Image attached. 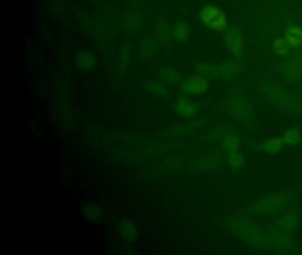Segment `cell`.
<instances>
[{
	"label": "cell",
	"instance_id": "2e32d148",
	"mask_svg": "<svg viewBox=\"0 0 302 255\" xmlns=\"http://www.w3.org/2000/svg\"><path fill=\"white\" fill-rule=\"evenodd\" d=\"M145 90L150 94L159 97H167L169 95V90L167 85L159 81H149L144 84Z\"/></svg>",
	"mask_w": 302,
	"mask_h": 255
},
{
	"label": "cell",
	"instance_id": "6da1fadb",
	"mask_svg": "<svg viewBox=\"0 0 302 255\" xmlns=\"http://www.w3.org/2000/svg\"><path fill=\"white\" fill-rule=\"evenodd\" d=\"M229 226L232 232L248 245L258 248H266L270 245L267 238L261 229L248 219L236 217L231 219Z\"/></svg>",
	"mask_w": 302,
	"mask_h": 255
},
{
	"label": "cell",
	"instance_id": "3957f363",
	"mask_svg": "<svg viewBox=\"0 0 302 255\" xmlns=\"http://www.w3.org/2000/svg\"><path fill=\"white\" fill-rule=\"evenodd\" d=\"M197 68L201 75L215 78H233L239 72L238 65L233 61L223 63L218 66L207 63H200Z\"/></svg>",
	"mask_w": 302,
	"mask_h": 255
},
{
	"label": "cell",
	"instance_id": "4fadbf2b",
	"mask_svg": "<svg viewBox=\"0 0 302 255\" xmlns=\"http://www.w3.org/2000/svg\"><path fill=\"white\" fill-rule=\"evenodd\" d=\"M270 245H273L276 249L287 251L291 249L292 242L291 238L286 234L285 231H273L269 237Z\"/></svg>",
	"mask_w": 302,
	"mask_h": 255
},
{
	"label": "cell",
	"instance_id": "5b68a950",
	"mask_svg": "<svg viewBox=\"0 0 302 255\" xmlns=\"http://www.w3.org/2000/svg\"><path fill=\"white\" fill-rule=\"evenodd\" d=\"M200 19L212 30H220L227 27L225 14L214 5L205 6L200 13Z\"/></svg>",
	"mask_w": 302,
	"mask_h": 255
},
{
	"label": "cell",
	"instance_id": "8992f818",
	"mask_svg": "<svg viewBox=\"0 0 302 255\" xmlns=\"http://www.w3.org/2000/svg\"><path fill=\"white\" fill-rule=\"evenodd\" d=\"M226 109L231 115L241 120L249 119L252 116L251 106L245 98L239 95L231 96L226 102Z\"/></svg>",
	"mask_w": 302,
	"mask_h": 255
},
{
	"label": "cell",
	"instance_id": "e0dca14e",
	"mask_svg": "<svg viewBox=\"0 0 302 255\" xmlns=\"http://www.w3.org/2000/svg\"><path fill=\"white\" fill-rule=\"evenodd\" d=\"M298 224V216L296 213H287L278 220V227L282 231L290 232L295 229Z\"/></svg>",
	"mask_w": 302,
	"mask_h": 255
},
{
	"label": "cell",
	"instance_id": "d6986e66",
	"mask_svg": "<svg viewBox=\"0 0 302 255\" xmlns=\"http://www.w3.org/2000/svg\"><path fill=\"white\" fill-rule=\"evenodd\" d=\"M285 145V142L283 140L282 137H271L267 139L263 144H262V149L263 151H266L268 153H271V154H276L278 153L279 151H281L283 147Z\"/></svg>",
	"mask_w": 302,
	"mask_h": 255
},
{
	"label": "cell",
	"instance_id": "ba28073f",
	"mask_svg": "<svg viewBox=\"0 0 302 255\" xmlns=\"http://www.w3.org/2000/svg\"><path fill=\"white\" fill-rule=\"evenodd\" d=\"M285 77L290 82H297L302 77V55L295 53L284 66Z\"/></svg>",
	"mask_w": 302,
	"mask_h": 255
},
{
	"label": "cell",
	"instance_id": "277c9868",
	"mask_svg": "<svg viewBox=\"0 0 302 255\" xmlns=\"http://www.w3.org/2000/svg\"><path fill=\"white\" fill-rule=\"evenodd\" d=\"M288 202L286 194L277 193L258 200L252 206V212L256 214H270L283 209Z\"/></svg>",
	"mask_w": 302,
	"mask_h": 255
},
{
	"label": "cell",
	"instance_id": "5bb4252c",
	"mask_svg": "<svg viewBox=\"0 0 302 255\" xmlns=\"http://www.w3.org/2000/svg\"><path fill=\"white\" fill-rule=\"evenodd\" d=\"M81 213L83 218L91 223H97L103 217L102 209L97 204L85 202L81 207Z\"/></svg>",
	"mask_w": 302,
	"mask_h": 255
},
{
	"label": "cell",
	"instance_id": "ffe728a7",
	"mask_svg": "<svg viewBox=\"0 0 302 255\" xmlns=\"http://www.w3.org/2000/svg\"><path fill=\"white\" fill-rule=\"evenodd\" d=\"M292 47H299L302 45V30L298 26L290 27L286 32V37Z\"/></svg>",
	"mask_w": 302,
	"mask_h": 255
},
{
	"label": "cell",
	"instance_id": "d4e9b609",
	"mask_svg": "<svg viewBox=\"0 0 302 255\" xmlns=\"http://www.w3.org/2000/svg\"><path fill=\"white\" fill-rule=\"evenodd\" d=\"M291 45L288 43L286 38L277 39L276 42L273 45V50L279 56H286L287 55L290 50H291Z\"/></svg>",
	"mask_w": 302,
	"mask_h": 255
},
{
	"label": "cell",
	"instance_id": "9a60e30c",
	"mask_svg": "<svg viewBox=\"0 0 302 255\" xmlns=\"http://www.w3.org/2000/svg\"><path fill=\"white\" fill-rule=\"evenodd\" d=\"M220 164V157L218 154H207L201 157L195 163V168L199 171H208L214 169Z\"/></svg>",
	"mask_w": 302,
	"mask_h": 255
},
{
	"label": "cell",
	"instance_id": "9c48e42d",
	"mask_svg": "<svg viewBox=\"0 0 302 255\" xmlns=\"http://www.w3.org/2000/svg\"><path fill=\"white\" fill-rule=\"evenodd\" d=\"M75 61L77 68L82 72H91L97 66V59L89 50H81L77 52Z\"/></svg>",
	"mask_w": 302,
	"mask_h": 255
},
{
	"label": "cell",
	"instance_id": "603a6c76",
	"mask_svg": "<svg viewBox=\"0 0 302 255\" xmlns=\"http://www.w3.org/2000/svg\"><path fill=\"white\" fill-rule=\"evenodd\" d=\"M240 144V137L235 134H229L223 138V147L228 152L238 151Z\"/></svg>",
	"mask_w": 302,
	"mask_h": 255
},
{
	"label": "cell",
	"instance_id": "7402d4cb",
	"mask_svg": "<svg viewBox=\"0 0 302 255\" xmlns=\"http://www.w3.org/2000/svg\"><path fill=\"white\" fill-rule=\"evenodd\" d=\"M302 133L299 129L292 128L285 132L283 135V140L285 142V145L288 146H296L302 140Z\"/></svg>",
	"mask_w": 302,
	"mask_h": 255
},
{
	"label": "cell",
	"instance_id": "484cf974",
	"mask_svg": "<svg viewBox=\"0 0 302 255\" xmlns=\"http://www.w3.org/2000/svg\"><path fill=\"white\" fill-rule=\"evenodd\" d=\"M129 59H130V51L128 48H126L125 51L122 52L121 56H120L121 68H125L127 67V65H128V62H129Z\"/></svg>",
	"mask_w": 302,
	"mask_h": 255
},
{
	"label": "cell",
	"instance_id": "44dd1931",
	"mask_svg": "<svg viewBox=\"0 0 302 255\" xmlns=\"http://www.w3.org/2000/svg\"><path fill=\"white\" fill-rule=\"evenodd\" d=\"M174 37L179 42H185L190 37L189 25L185 21L177 22L173 28Z\"/></svg>",
	"mask_w": 302,
	"mask_h": 255
},
{
	"label": "cell",
	"instance_id": "7c38bea8",
	"mask_svg": "<svg viewBox=\"0 0 302 255\" xmlns=\"http://www.w3.org/2000/svg\"><path fill=\"white\" fill-rule=\"evenodd\" d=\"M175 110L177 115L190 118L198 114V106L193 101L187 98H180L175 105Z\"/></svg>",
	"mask_w": 302,
	"mask_h": 255
},
{
	"label": "cell",
	"instance_id": "cb8c5ba5",
	"mask_svg": "<svg viewBox=\"0 0 302 255\" xmlns=\"http://www.w3.org/2000/svg\"><path fill=\"white\" fill-rule=\"evenodd\" d=\"M228 164L229 166L233 168V169H239L244 166L245 160L243 154L238 151H231L229 152V156H228Z\"/></svg>",
	"mask_w": 302,
	"mask_h": 255
},
{
	"label": "cell",
	"instance_id": "ac0fdd59",
	"mask_svg": "<svg viewBox=\"0 0 302 255\" xmlns=\"http://www.w3.org/2000/svg\"><path fill=\"white\" fill-rule=\"evenodd\" d=\"M159 75V77L167 84H178L182 79L181 75L176 69L169 68V67H164V68H160Z\"/></svg>",
	"mask_w": 302,
	"mask_h": 255
},
{
	"label": "cell",
	"instance_id": "8fae6325",
	"mask_svg": "<svg viewBox=\"0 0 302 255\" xmlns=\"http://www.w3.org/2000/svg\"><path fill=\"white\" fill-rule=\"evenodd\" d=\"M225 42L228 48L236 56H241L243 53V39L241 33L235 28L229 29L225 34Z\"/></svg>",
	"mask_w": 302,
	"mask_h": 255
},
{
	"label": "cell",
	"instance_id": "7a4b0ae2",
	"mask_svg": "<svg viewBox=\"0 0 302 255\" xmlns=\"http://www.w3.org/2000/svg\"><path fill=\"white\" fill-rule=\"evenodd\" d=\"M263 92L273 103L286 112L297 113L301 108V104L295 96L277 84H265L263 86Z\"/></svg>",
	"mask_w": 302,
	"mask_h": 255
},
{
	"label": "cell",
	"instance_id": "30bf717a",
	"mask_svg": "<svg viewBox=\"0 0 302 255\" xmlns=\"http://www.w3.org/2000/svg\"><path fill=\"white\" fill-rule=\"evenodd\" d=\"M118 233L123 240L133 243L139 238V229L137 224L129 219H124L118 225Z\"/></svg>",
	"mask_w": 302,
	"mask_h": 255
},
{
	"label": "cell",
	"instance_id": "52a82bcc",
	"mask_svg": "<svg viewBox=\"0 0 302 255\" xmlns=\"http://www.w3.org/2000/svg\"><path fill=\"white\" fill-rule=\"evenodd\" d=\"M209 89V82L204 75L191 76L182 83V90L189 95L205 93Z\"/></svg>",
	"mask_w": 302,
	"mask_h": 255
}]
</instances>
